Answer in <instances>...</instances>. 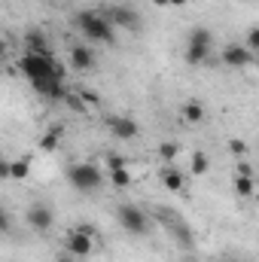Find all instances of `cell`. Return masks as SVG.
I'll return each mask as SVG.
<instances>
[{"mask_svg": "<svg viewBox=\"0 0 259 262\" xmlns=\"http://www.w3.org/2000/svg\"><path fill=\"white\" fill-rule=\"evenodd\" d=\"M171 3V9H180V6H186V0H168Z\"/></svg>", "mask_w": 259, "mask_h": 262, "instance_id": "33", "label": "cell"}, {"mask_svg": "<svg viewBox=\"0 0 259 262\" xmlns=\"http://www.w3.org/2000/svg\"><path fill=\"white\" fill-rule=\"evenodd\" d=\"M61 101H64V104L70 107V110H73V113H85V110H89V107L82 104L79 92H64V98H61Z\"/></svg>", "mask_w": 259, "mask_h": 262, "instance_id": "22", "label": "cell"}, {"mask_svg": "<svg viewBox=\"0 0 259 262\" xmlns=\"http://www.w3.org/2000/svg\"><path fill=\"white\" fill-rule=\"evenodd\" d=\"M70 64L85 73V70L95 67V52H92L89 46H73V49H70Z\"/></svg>", "mask_w": 259, "mask_h": 262, "instance_id": "12", "label": "cell"}, {"mask_svg": "<svg viewBox=\"0 0 259 262\" xmlns=\"http://www.w3.org/2000/svg\"><path fill=\"white\" fill-rule=\"evenodd\" d=\"M153 3H156L159 9H171V3H168V0H153Z\"/></svg>", "mask_w": 259, "mask_h": 262, "instance_id": "32", "label": "cell"}, {"mask_svg": "<svg viewBox=\"0 0 259 262\" xmlns=\"http://www.w3.org/2000/svg\"><path fill=\"white\" fill-rule=\"evenodd\" d=\"M25 220H28V226H31L34 232H49V229L55 226V213H52V207L43 204V201L31 204L28 213H25Z\"/></svg>", "mask_w": 259, "mask_h": 262, "instance_id": "5", "label": "cell"}, {"mask_svg": "<svg viewBox=\"0 0 259 262\" xmlns=\"http://www.w3.org/2000/svg\"><path fill=\"white\" fill-rule=\"evenodd\" d=\"M6 52H9V46H6V40L0 37V61H6Z\"/></svg>", "mask_w": 259, "mask_h": 262, "instance_id": "31", "label": "cell"}, {"mask_svg": "<svg viewBox=\"0 0 259 262\" xmlns=\"http://www.w3.org/2000/svg\"><path fill=\"white\" fill-rule=\"evenodd\" d=\"M25 52H34V55H49L52 49H49V40H46V34L43 31H28L25 34Z\"/></svg>", "mask_w": 259, "mask_h": 262, "instance_id": "11", "label": "cell"}, {"mask_svg": "<svg viewBox=\"0 0 259 262\" xmlns=\"http://www.w3.org/2000/svg\"><path fill=\"white\" fill-rule=\"evenodd\" d=\"M107 171H116V168H125V156H116V152H110L107 159Z\"/></svg>", "mask_w": 259, "mask_h": 262, "instance_id": "25", "label": "cell"}, {"mask_svg": "<svg viewBox=\"0 0 259 262\" xmlns=\"http://www.w3.org/2000/svg\"><path fill=\"white\" fill-rule=\"evenodd\" d=\"M220 61L226 67H247L256 61V55L250 52V49H244V46H235V43H229L223 52H220Z\"/></svg>", "mask_w": 259, "mask_h": 262, "instance_id": "8", "label": "cell"}, {"mask_svg": "<svg viewBox=\"0 0 259 262\" xmlns=\"http://www.w3.org/2000/svg\"><path fill=\"white\" fill-rule=\"evenodd\" d=\"M235 174H244V177H253V168H250V162H238V168H235Z\"/></svg>", "mask_w": 259, "mask_h": 262, "instance_id": "27", "label": "cell"}, {"mask_svg": "<svg viewBox=\"0 0 259 262\" xmlns=\"http://www.w3.org/2000/svg\"><path fill=\"white\" fill-rule=\"evenodd\" d=\"M6 180H9V162L0 159V183H6Z\"/></svg>", "mask_w": 259, "mask_h": 262, "instance_id": "29", "label": "cell"}, {"mask_svg": "<svg viewBox=\"0 0 259 262\" xmlns=\"http://www.w3.org/2000/svg\"><path fill=\"white\" fill-rule=\"evenodd\" d=\"M67 183L76 192H98L104 186V174L92 162H73V165H67Z\"/></svg>", "mask_w": 259, "mask_h": 262, "instance_id": "3", "label": "cell"}, {"mask_svg": "<svg viewBox=\"0 0 259 262\" xmlns=\"http://www.w3.org/2000/svg\"><path fill=\"white\" fill-rule=\"evenodd\" d=\"M207 171H210V156L201 152V149H195L192 156H189V174L192 177H204Z\"/></svg>", "mask_w": 259, "mask_h": 262, "instance_id": "13", "label": "cell"}, {"mask_svg": "<svg viewBox=\"0 0 259 262\" xmlns=\"http://www.w3.org/2000/svg\"><path fill=\"white\" fill-rule=\"evenodd\" d=\"M110 180H113L116 189H128L131 183H134V177H131L128 168H116V171H110Z\"/></svg>", "mask_w": 259, "mask_h": 262, "instance_id": "20", "label": "cell"}, {"mask_svg": "<svg viewBox=\"0 0 259 262\" xmlns=\"http://www.w3.org/2000/svg\"><path fill=\"white\" fill-rule=\"evenodd\" d=\"M64 250L73 253L76 259H85V256L95 253V238H92V235H82V232H76V229H70L67 238H64Z\"/></svg>", "mask_w": 259, "mask_h": 262, "instance_id": "7", "label": "cell"}, {"mask_svg": "<svg viewBox=\"0 0 259 262\" xmlns=\"http://www.w3.org/2000/svg\"><path fill=\"white\" fill-rule=\"evenodd\" d=\"M21 70H25V76L31 79L34 92H40L43 98H49V101H61V98H64V92H67L64 70L55 61L52 52H49V55L25 52V55H21Z\"/></svg>", "mask_w": 259, "mask_h": 262, "instance_id": "1", "label": "cell"}, {"mask_svg": "<svg viewBox=\"0 0 259 262\" xmlns=\"http://www.w3.org/2000/svg\"><path fill=\"white\" fill-rule=\"evenodd\" d=\"M183 119H186L189 125H198V122L204 119V104H201V101H186V104H183Z\"/></svg>", "mask_w": 259, "mask_h": 262, "instance_id": "16", "label": "cell"}, {"mask_svg": "<svg viewBox=\"0 0 259 262\" xmlns=\"http://www.w3.org/2000/svg\"><path fill=\"white\" fill-rule=\"evenodd\" d=\"M79 98H82V104H85V107H89V104H92V107H98V104H101V101H98V95H95V92H85V89L79 92Z\"/></svg>", "mask_w": 259, "mask_h": 262, "instance_id": "26", "label": "cell"}, {"mask_svg": "<svg viewBox=\"0 0 259 262\" xmlns=\"http://www.w3.org/2000/svg\"><path fill=\"white\" fill-rule=\"evenodd\" d=\"M229 149H232V156H235V159H244V156H247V143H244V140H238V137H235V140H229Z\"/></svg>", "mask_w": 259, "mask_h": 262, "instance_id": "24", "label": "cell"}, {"mask_svg": "<svg viewBox=\"0 0 259 262\" xmlns=\"http://www.w3.org/2000/svg\"><path fill=\"white\" fill-rule=\"evenodd\" d=\"M159 180H162V186L168 192H183L186 189V174L177 171V168H162L159 171Z\"/></svg>", "mask_w": 259, "mask_h": 262, "instance_id": "10", "label": "cell"}, {"mask_svg": "<svg viewBox=\"0 0 259 262\" xmlns=\"http://www.w3.org/2000/svg\"><path fill=\"white\" fill-rule=\"evenodd\" d=\"M76 25H79V31L92 40V43H107V46H113L116 43V28L104 18V12H98V9H82L79 15H76Z\"/></svg>", "mask_w": 259, "mask_h": 262, "instance_id": "2", "label": "cell"}, {"mask_svg": "<svg viewBox=\"0 0 259 262\" xmlns=\"http://www.w3.org/2000/svg\"><path fill=\"white\" fill-rule=\"evenodd\" d=\"M104 18L113 25V28H125V31H140V15L128 9V6H110V9H104Z\"/></svg>", "mask_w": 259, "mask_h": 262, "instance_id": "6", "label": "cell"}, {"mask_svg": "<svg viewBox=\"0 0 259 262\" xmlns=\"http://www.w3.org/2000/svg\"><path fill=\"white\" fill-rule=\"evenodd\" d=\"M183 58H186V64L189 67H201L207 58H210V46H189V43H186Z\"/></svg>", "mask_w": 259, "mask_h": 262, "instance_id": "14", "label": "cell"}, {"mask_svg": "<svg viewBox=\"0 0 259 262\" xmlns=\"http://www.w3.org/2000/svg\"><path fill=\"white\" fill-rule=\"evenodd\" d=\"M186 43H189V46H213V34H210L207 28H192Z\"/></svg>", "mask_w": 259, "mask_h": 262, "instance_id": "19", "label": "cell"}, {"mask_svg": "<svg viewBox=\"0 0 259 262\" xmlns=\"http://www.w3.org/2000/svg\"><path fill=\"white\" fill-rule=\"evenodd\" d=\"M31 177V162L28 159H15V162H9V180H28Z\"/></svg>", "mask_w": 259, "mask_h": 262, "instance_id": "17", "label": "cell"}, {"mask_svg": "<svg viewBox=\"0 0 259 262\" xmlns=\"http://www.w3.org/2000/svg\"><path fill=\"white\" fill-rule=\"evenodd\" d=\"M107 125H110V134H113L116 140H134V137L140 134V125H137L131 116H113Z\"/></svg>", "mask_w": 259, "mask_h": 262, "instance_id": "9", "label": "cell"}, {"mask_svg": "<svg viewBox=\"0 0 259 262\" xmlns=\"http://www.w3.org/2000/svg\"><path fill=\"white\" fill-rule=\"evenodd\" d=\"M6 232H9V213L0 207V235H6Z\"/></svg>", "mask_w": 259, "mask_h": 262, "instance_id": "28", "label": "cell"}, {"mask_svg": "<svg viewBox=\"0 0 259 262\" xmlns=\"http://www.w3.org/2000/svg\"><path fill=\"white\" fill-rule=\"evenodd\" d=\"M58 140H61V128L55 125V128H49L40 137V149H43V152H55V149H58Z\"/></svg>", "mask_w": 259, "mask_h": 262, "instance_id": "18", "label": "cell"}, {"mask_svg": "<svg viewBox=\"0 0 259 262\" xmlns=\"http://www.w3.org/2000/svg\"><path fill=\"white\" fill-rule=\"evenodd\" d=\"M180 156V143H174V140H162L159 143V159L162 162H174Z\"/></svg>", "mask_w": 259, "mask_h": 262, "instance_id": "21", "label": "cell"}, {"mask_svg": "<svg viewBox=\"0 0 259 262\" xmlns=\"http://www.w3.org/2000/svg\"><path fill=\"white\" fill-rule=\"evenodd\" d=\"M244 49H250L253 55H259V28H247V43H244Z\"/></svg>", "mask_w": 259, "mask_h": 262, "instance_id": "23", "label": "cell"}, {"mask_svg": "<svg viewBox=\"0 0 259 262\" xmlns=\"http://www.w3.org/2000/svg\"><path fill=\"white\" fill-rule=\"evenodd\" d=\"M116 216H119V226H122L128 235H149V216H146L137 204H119Z\"/></svg>", "mask_w": 259, "mask_h": 262, "instance_id": "4", "label": "cell"}, {"mask_svg": "<svg viewBox=\"0 0 259 262\" xmlns=\"http://www.w3.org/2000/svg\"><path fill=\"white\" fill-rule=\"evenodd\" d=\"M55 262H79V259H76L73 253H67V250H61V253L55 256Z\"/></svg>", "mask_w": 259, "mask_h": 262, "instance_id": "30", "label": "cell"}, {"mask_svg": "<svg viewBox=\"0 0 259 262\" xmlns=\"http://www.w3.org/2000/svg\"><path fill=\"white\" fill-rule=\"evenodd\" d=\"M232 186H235V195L238 198H253V192H256V180L253 177H244V174H235L232 177Z\"/></svg>", "mask_w": 259, "mask_h": 262, "instance_id": "15", "label": "cell"}]
</instances>
